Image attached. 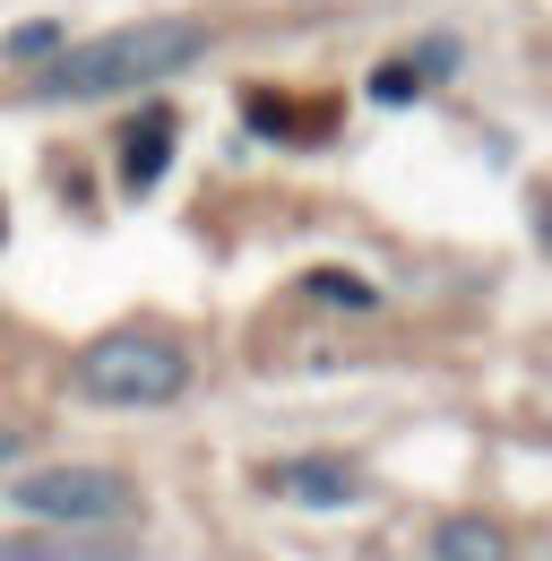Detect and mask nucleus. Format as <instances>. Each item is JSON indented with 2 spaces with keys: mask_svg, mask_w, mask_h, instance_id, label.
<instances>
[{
  "mask_svg": "<svg viewBox=\"0 0 552 561\" xmlns=\"http://www.w3.org/2000/svg\"><path fill=\"white\" fill-rule=\"evenodd\" d=\"M207 53V26L191 18H138V26H113L95 44H69L53 70L35 78V95H122V87H156V78L191 70Z\"/></svg>",
  "mask_w": 552,
  "mask_h": 561,
  "instance_id": "nucleus-1",
  "label": "nucleus"
},
{
  "mask_svg": "<svg viewBox=\"0 0 552 561\" xmlns=\"http://www.w3.org/2000/svg\"><path fill=\"white\" fill-rule=\"evenodd\" d=\"M78 389L95 407H173L191 389V363L164 337H95L78 354Z\"/></svg>",
  "mask_w": 552,
  "mask_h": 561,
  "instance_id": "nucleus-2",
  "label": "nucleus"
},
{
  "mask_svg": "<svg viewBox=\"0 0 552 561\" xmlns=\"http://www.w3.org/2000/svg\"><path fill=\"white\" fill-rule=\"evenodd\" d=\"M9 501L44 527H113L138 510L130 476H113V467H35V476L9 484Z\"/></svg>",
  "mask_w": 552,
  "mask_h": 561,
  "instance_id": "nucleus-3",
  "label": "nucleus"
},
{
  "mask_svg": "<svg viewBox=\"0 0 552 561\" xmlns=\"http://www.w3.org/2000/svg\"><path fill=\"white\" fill-rule=\"evenodd\" d=\"M268 492L276 501H302V510H345L354 476H345L337 458H294V467H268Z\"/></svg>",
  "mask_w": 552,
  "mask_h": 561,
  "instance_id": "nucleus-4",
  "label": "nucleus"
},
{
  "mask_svg": "<svg viewBox=\"0 0 552 561\" xmlns=\"http://www.w3.org/2000/svg\"><path fill=\"white\" fill-rule=\"evenodd\" d=\"M0 561H122V545H95V536H0Z\"/></svg>",
  "mask_w": 552,
  "mask_h": 561,
  "instance_id": "nucleus-5",
  "label": "nucleus"
},
{
  "mask_svg": "<svg viewBox=\"0 0 552 561\" xmlns=\"http://www.w3.org/2000/svg\"><path fill=\"white\" fill-rule=\"evenodd\" d=\"M164 147H173V122H164V113H147V130H130V156H122V182H130V191H156Z\"/></svg>",
  "mask_w": 552,
  "mask_h": 561,
  "instance_id": "nucleus-6",
  "label": "nucleus"
},
{
  "mask_svg": "<svg viewBox=\"0 0 552 561\" xmlns=\"http://www.w3.org/2000/svg\"><path fill=\"white\" fill-rule=\"evenodd\" d=\"M440 561H509V536L492 518H449L440 527Z\"/></svg>",
  "mask_w": 552,
  "mask_h": 561,
  "instance_id": "nucleus-7",
  "label": "nucleus"
},
{
  "mask_svg": "<svg viewBox=\"0 0 552 561\" xmlns=\"http://www.w3.org/2000/svg\"><path fill=\"white\" fill-rule=\"evenodd\" d=\"M302 294H311V302H329V311H371V302H380L371 285L345 277V268H320V277H302Z\"/></svg>",
  "mask_w": 552,
  "mask_h": 561,
  "instance_id": "nucleus-8",
  "label": "nucleus"
},
{
  "mask_svg": "<svg viewBox=\"0 0 552 561\" xmlns=\"http://www.w3.org/2000/svg\"><path fill=\"white\" fill-rule=\"evenodd\" d=\"M414 87H423V70H406V61H398V70H380V78H371V95H380V104H406Z\"/></svg>",
  "mask_w": 552,
  "mask_h": 561,
  "instance_id": "nucleus-9",
  "label": "nucleus"
},
{
  "mask_svg": "<svg viewBox=\"0 0 552 561\" xmlns=\"http://www.w3.org/2000/svg\"><path fill=\"white\" fill-rule=\"evenodd\" d=\"M53 44H61V26H18V44H9V53H26V61H35V53H53Z\"/></svg>",
  "mask_w": 552,
  "mask_h": 561,
  "instance_id": "nucleus-10",
  "label": "nucleus"
},
{
  "mask_svg": "<svg viewBox=\"0 0 552 561\" xmlns=\"http://www.w3.org/2000/svg\"><path fill=\"white\" fill-rule=\"evenodd\" d=\"M18 449H26V432H9V423H0V467H9Z\"/></svg>",
  "mask_w": 552,
  "mask_h": 561,
  "instance_id": "nucleus-11",
  "label": "nucleus"
}]
</instances>
